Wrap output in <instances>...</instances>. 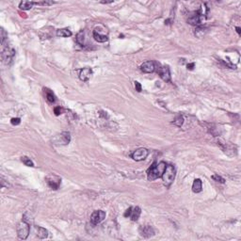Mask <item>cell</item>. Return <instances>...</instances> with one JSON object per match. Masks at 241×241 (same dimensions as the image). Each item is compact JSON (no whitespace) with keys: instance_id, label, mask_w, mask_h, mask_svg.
Segmentation results:
<instances>
[{"instance_id":"1","label":"cell","mask_w":241,"mask_h":241,"mask_svg":"<svg viewBox=\"0 0 241 241\" xmlns=\"http://www.w3.org/2000/svg\"><path fill=\"white\" fill-rule=\"evenodd\" d=\"M167 164L163 161L161 162H154L152 166L147 171V178L149 181H154L162 176Z\"/></svg>"},{"instance_id":"2","label":"cell","mask_w":241,"mask_h":241,"mask_svg":"<svg viewBox=\"0 0 241 241\" xmlns=\"http://www.w3.org/2000/svg\"><path fill=\"white\" fill-rule=\"evenodd\" d=\"M175 175H176V170L175 167L173 165H167L166 169L161 176L164 185L169 187L171 186V185L173 183L174 179H175Z\"/></svg>"},{"instance_id":"3","label":"cell","mask_w":241,"mask_h":241,"mask_svg":"<svg viewBox=\"0 0 241 241\" xmlns=\"http://www.w3.org/2000/svg\"><path fill=\"white\" fill-rule=\"evenodd\" d=\"M29 231H30L29 224L25 221H21L17 225V234H18V237L22 240H25L28 238L29 234Z\"/></svg>"},{"instance_id":"4","label":"cell","mask_w":241,"mask_h":241,"mask_svg":"<svg viewBox=\"0 0 241 241\" xmlns=\"http://www.w3.org/2000/svg\"><path fill=\"white\" fill-rule=\"evenodd\" d=\"M205 18H206V16L202 14L200 12V11H195V12L191 13L189 16V18H187V23L192 25L199 26L203 24V22L205 20Z\"/></svg>"},{"instance_id":"5","label":"cell","mask_w":241,"mask_h":241,"mask_svg":"<svg viewBox=\"0 0 241 241\" xmlns=\"http://www.w3.org/2000/svg\"><path fill=\"white\" fill-rule=\"evenodd\" d=\"M14 56H15V50L12 47H10V46L5 47L3 49L2 53H1L2 60L6 64H10L12 61Z\"/></svg>"},{"instance_id":"6","label":"cell","mask_w":241,"mask_h":241,"mask_svg":"<svg viewBox=\"0 0 241 241\" xmlns=\"http://www.w3.org/2000/svg\"><path fill=\"white\" fill-rule=\"evenodd\" d=\"M71 141V136L69 132H62L60 135H58L54 138L53 141L57 145H67Z\"/></svg>"},{"instance_id":"7","label":"cell","mask_w":241,"mask_h":241,"mask_svg":"<svg viewBox=\"0 0 241 241\" xmlns=\"http://www.w3.org/2000/svg\"><path fill=\"white\" fill-rule=\"evenodd\" d=\"M105 219V212L103 210H96L91 216V222L92 225H97L101 223Z\"/></svg>"},{"instance_id":"8","label":"cell","mask_w":241,"mask_h":241,"mask_svg":"<svg viewBox=\"0 0 241 241\" xmlns=\"http://www.w3.org/2000/svg\"><path fill=\"white\" fill-rule=\"evenodd\" d=\"M149 154V151L146 148H140L131 154V157L136 161H142Z\"/></svg>"},{"instance_id":"9","label":"cell","mask_w":241,"mask_h":241,"mask_svg":"<svg viewBox=\"0 0 241 241\" xmlns=\"http://www.w3.org/2000/svg\"><path fill=\"white\" fill-rule=\"evenodd\" d=\"M45 180H46V182H47V184H48V185L51 187L52 190H58L59 187H60V183H61V179L59 177V176H57V175H48L46 178H45Z\"/></svg>"},{"instance_id":"10","label":"cell","mask_w":241,"mask_h":241,"mask_svg":"<svg viewBox=\"0 0 241 241\" xmlns=\"http://www.w3.org/2000/svg\"><path fill=\"white\" fill-rule=\"evenodd\" d=\"M157 74H159L160 78L166 82H171V72L168 66H162L157 69Z\"/></svg>"},{"instance_id":"11","label":"cell","mask_w":241,"mask_h":241,"mask_svg":"<svg viewBox=\"0 0 241 241\" xmlns=\"http://www.w3.org/2000/svg\"><path fill=\"white\" fill-rule=\"evenodd\" d=\"M154 230L152 226L150 225H144V226H141L140 228V234L141 236L145 237V238H149L153 235H154Z\"/></svg>"},{"instance_id":"12","label":"cell","mask_w":241,"mask_h":241,"mask_svg":"<svg viewBox=\"0 0 241 241\" xmlns=\"http://www.w3.org/2000/svg\"><path fill=\"white\" fill-rule=\"evenodd\" d=\"M92 74V70L89 67H86V68H83L80 70L79 72V78L81 81L83 82H87L90 80L91 76Z\"/></svg>"},{"instance_id":"13","label":"cell","mask_w":241,"mask_h":241,"mask_svg":"<svg viewBox=\"0 0 241 241\" xmlns=\"http://www.w3.org/2000/svg\"><path fill=\"white\" fill-rule=\"evenodd\" d=\"M141 69L143 73H146V74H151V73H154V70H155V65L153 61H146V62H143L141 66Z\"/></svg>"},{"instance_id":"14","label":"cell","mask_w":241,"mask_h":241,"mask_svg":"<svg viewBox=\"0 0 241 241\" xmlns=\"http://www.w3.org/2000/svg\"><path fill=\"white\" fill-rule=\"evenodd\" d=\"M92 35H93L94 40H95L96 42H108V40H109V37H108V36L102 34L97 29H95L93 30Z\"/></svg>"},{"instance_id":"15","label":"cell","mask_w":241,"mask_h":241,"mask_svg":"<svg viewBox=\"0 0 241 241\" xmlns=\"http://www.w3.org/2000/svg\"><path fill=\"white\" fill-rule=\"evenodd\" d=\"M141 209L139 207V206H136V207H133L132 208V212H131V215H130V218L133 221H137L141 216Z\"/></svg>"},{"instance_id":"16","label":"cell","mask_w":241,"mask_h":241,"mask_svg":"<svg viewBox=\"0 0 241 241\" xmlns=\"http://www.w3.org/2000/svg\"><path fill=\"white\" fill-rule=\"evenodd\" d=\"M203 190V182L201 179H195L192 185V191L195 193H200Z\"/></svg>"},{"instance_id":"17","label":"cell","mask_w":241,"mask_h":241,"mask_svg":"<svg viewBox=\"0 0 241 241\" xmlns=\"http://www.w3.org/2000/svg\"><path fill=\"white\" fill-rule=\"evenodd\" d=\"M34 5H35L34 1H22L19 4V8H20V10H23V11H29Z\"/></svg>"},{"instance_id":"18","label":"cell","mask_w":241,"mask_h":241,"mask_svg":"<svg viewBox=\"0 0 241 241\" xmlns=\"http://www.w3.org/2000/svg\"><path fill=\"white\" fill-rule=\"evenodd\" d=\"M36 233H37V236L41 239H44L48 236V232L46 229L41 227V226H37L36 227Z\"/></svg>"},{"instance_id":"19","label":"cell","mask_w":241,"mask_h":241,"mask_svg":"<svg viewBox=\"0 0 241 241\" xmlns=\"http://www.w3.org/2000/svg\"><path fill=\"white\" fill-rule=\"evenodd\" d=\"M76 42L82 47L86 46V42H85V33L84 31H80L76 35Z\"/></svg>"},{"instance_id":"20","label":"cell","mask_w":241,"mask_h":241,"mask_svg":"<svg viewBox=\"0 0 241 241\" xmlns=\"http://www.w3.org/2000/svg\"><path fill=\"white\" fill-rule=\"evenodd\" d=\"M57 36L58 37H70L72 36V31L68 29H60L57 30Z\"/></svg>"},{"instance_id":"21","label":"cell","mask_w":241,"mask_h":241,"mask_svg":"<svg viewBox=\"0 0 241 241\" xmlns=\"http://www.w3.org/2000/svg\"><path fill=\"white\" fill-rule=\"evenodd\" d=\"M205 33H206V29L203 28V26H202V25L197 26L196 29H195V36L200 38V39L203 38L205 35Z\"/></svg>"},{"instance_id":"22","label":"cell","mask_w":241,"mask_h":241,"mask_svg":"<svg viewBox=\"0 0 241 241\" xmlns=\"http://www.w3.org/2000/svg\"><path fill=\"white\" fill-rule=\"evenodd\" d=\"M45 96H46V99L49 103H54L56 101V97L54 95V93H53L50 90H47L45 89Z\"/></svg>"},{"instance_id":"23","label":"cell","mask_w":241,"mask_h":241,"mask_svg":"<svg viewBox=\"0 0 241 241\" xmlns=\"http://www.w3.org/2000/svg\"><path fill=\"white\" fill-rule=\"evenodd\" d=\"M21 160H22V162H23L25 166H28V167H34L33 161H32L30 158H29L28 156H22V157H21Z\"/></svg>"},{"instance_id":"24","label":"cell","mask_w":241,"mask_h":241,"mask_svg":"<svg viewBox=\"0 0 241 241\" xmlns=\"http://www.w3.org/2000/svg\"><path fill=\"white\" fill-rule=\"evenodd\" d=\"M183 123H184V118H183V116H181V115L176 116V118H175L174 121L172 122V123H174V124H175L176 126H178V127H181L182 124H183Z\"/></svg>"},{"instance_id":"25","label":"cell","mask_w":241,"mask_h":241,"mask_svg":"<svg viewBox=\"0 0 241 241\" xmlns=\"http://www.w3.org/2000/svg\"><path fill=\"white\" fill-rule=\"evenodd\" d=\"M7 38H8V34L6 33V31L3 29H0V41H1L2 44H4V42Z\"/></svg>"},{"instance_id":"26","label":"cell","mask_w":241,"mask_h":241,"mask_svg":"<svg viewBox=\"0 0 241 241\" xmlns=\"http://www.w3.org/2000/svg\"><path fill=\"white\" fill-rule=\"evenodd\" d=\"M212 179H213L214 181L219 182V183H221V184H224V183H225V179L222 178L221 176H220L219 174H214V175H212Z\"/></svg>"},{"instance_id":"27","label":"cell","mask_w":241,"mask_h":241,"mask_svg":"<svg viewBox=\"0 0 241 241\" xmlns=\"http://www.w3.org/2000/svg\"><path fill=\"white\" fill-rule=\"evenodd\" d=\"M55 4V2L53 1H39V2H35V5H38V6H49V5H53Z\"/></svg>"},{"instance_id":"28","label":"cell","mask_w":241,"mask_h":241,"mask_svg":"<svg viewBox=\"0 0 241 241\" xmlns=\"http://www.w3.org/2000/svg\"><path fill=\"white\" fill-rule=\"evenodd\" d=\"M62 111H63V109L60 108V106H56V108L54 109V113H55L56 116L60 115V114L62 113Z\"/></svg>"},{"instance_id":"29","label":"cell","mask_w":241,"mask_h":241,"mask_svg":"<svg viewBox=\"0 0 241 241\" xmlns=\"http://www.w3.org/2000/svg\"><path fill=\"white\" fill-rule=\"evenodd\" d=\"M11 123L12 125H18L21 123V119L20 118H12L11 120Z\"/></svg>"},{"instance_id":"30","label":"cell","mask_w":241,"mask_h":241,"mask_svg":"<svg viewBox=\"0 0 241 241\" xmlns=\"http://www.w3.org/2000/svg\"><path fill=\"white\" fill-rule=\"evenodd\" d=\"M135 88H136V91L138 92H141L142 91V88H141V83H139L138 81H135Z\"/></svg>"},{"instance_id":"31","label":"cell","mask_w":241,"mask_h":241,"mask_svg":"<svg viewBox=\"0 0 241 241\" xmlns=\"http://www.w3.org/2000/svg\"><path fill=\"white\" fill-rule=\"evenodd\" d=\"M132 208L133 207H129L125 212H124V214H123V216L125 217V218H128V217H130V215H131V212H132Z\"/></svg>"},{"instance_id":"32","label":"cell","mask_w":241,"mask_h":241,"mask_svg":"<svg viewBox=\"0 0 241 241\" xmlns=\"http://www.w3.org/2000/svg\"><path fill=\"white\" fill-rule=\"evenodd\" d=\"M194 66H195V63H189V64L186 65V67H187V69H189V70H192L194 68Z\"/></svg>"},{"instance_id":"33","label":"cell","mask_w":241,"mask_h":241,"mask_svg":"<svg viewBox=\"0 0 241 241\" xmlns=\"http://www.w3.org/2000/svg\"><path fill=\"white\" fill-rule=\"evenodd\" d=\"M113 0H109V1H101L102 4H109V3H112Z\"/></svg>"},{"instance_id":"34","label":"cell","mask_w":241,"mask_h":241,"mask_svg":"<svg viewBox=\"0 0 241 241\" xmlns=\"http://www.w3.org/2000/svg\"><path fill=\"white\" fill-rule=\"evenodd\" d=\"M235 29H236V32L240 35L241 34V29L239 28V26H236V28H235Z\"/></svg>"}]
</instances>
